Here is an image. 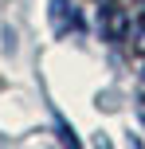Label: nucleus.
<instances>
[{
  "mask_svg": "<svg viewBox=\"0 0 145 149\" xmlns=\"http://www.w3.org/2000/svg\"><path fill=\"white\" fill-rule=\"evenodd\" d=\"M51 8H55V20H59V31H67V28H75V31H78V28H83V20H78V16L71 12V8L63 4V0H55Z\"/></svg>",
  "mask_w": 145,
  "mask_h": 149,
  "instance_id": "f257e3e1",
  "label": "nucleus"
},
{
  "mask_svg": "<svg viewBox=\"0 0 145 149\" xmlns=\"http://www.w3.org/2000/svg\"><path fill=\"white\" fill-rule=\"evenodd\" d=\"M137 114H141V122H145V94L137 98Z\"/></svg>",
  "mask_w": 145,
  "mask_h": 149,
  "instance_id": "f03ea898",
  "label": "nucleus"
},
{
  "mask_svg": "<svg viewBox=\"0 0 145 149\" xmlns=\"http://www.w3.org/2000/svg\"><path fill=\"white\" fill-rule=\"evenodd\" d=\"M137 31H141V39H145V12L137 16Z\"/></svg>",
  "mask_w": 145,
  "mask_h": 149,
  "instance_id": "7ed1b4c3",
  "label": "nucleus"
}]
</instances>
